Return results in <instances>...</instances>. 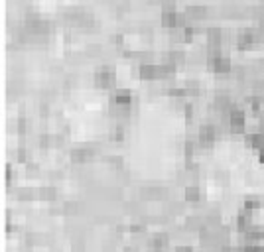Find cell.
Wrapping results in <instances>:
<instances>
[{
	"label": "cell",
	"instance_id": "7a4b0ae2",
	"mask_svg": "<svg viewBox=\"0 0 264 252\" xmlns=\"http://www.w3.org/2000/svg\"><path fill=\"white\" fill-rule=\"evenodd\" d=\"M229 126H231L233 132H243L245 130V126H247V114H245L243 108H239V106L233 104V108L229 110Z\"/></svg>",
	"mask_w": 264,
	"mask_h": 252
},
{
	"label": "cell",
	"instance_id": "2e32d148",
	"mask_svg": "<svg viewBox=\"0 0 264 252\" xmlns=\"http://www.w3.org/2000/svg\"><path fill=\"white\" fill-rule=\"evenodd\" d=\"M245 252H264V247H259V245H249Z\"/></svg>",
	"mask_w": 264,
	"mask_h": 252
},
{
	"label": "cell",
	"instance_id": "9a60e30c",
	"mask_svg": "<svg viewBox=\"0 0 264 252\" xmlns=\"http://www.w3.org/2000/svg\"><path fill=\"white\" fill-rule=\"evenodd\" d=\"M42 197H44V199H53V197H55V191H53L52 187L42 189Z\"/></svg>",
	"mask_w": 264,
	"mask_h": 252
},
{
	"label": "cell",
	"instance_id": "5bb4252c",
	"mask_svg": "<svg viewBox=\"0 0 264 252\" xmlns=\"http://www.w3.org/2000/svg\"><path fill=\"white\" fill-rule=\"evenodd\" d=\"M166 243H168V241H166V237H164V235H160V237L154 239V249H158V252H162L164 251V247H166Z\"/></svg>",
	"mask_w": 264,
	"mask_h": 252
},
{
	"label": "cell",
	"instance_id": "3957f363",
	"mask_svg": "<svg viewBox=\"0 0 264 252\" xmlns=\"http://www.w3.org/2000/svg\"><path fill=\"white\" fill-rule=\"evenodd\" d=\"M185 14H177L176 10H164L162 12V24L166 28H185Z\"/></svg>",
	"mask_w": 264,
	"mask_h": 252
},
{
	"label": "cell",
	"instance_id": "8fae6325",
	"mask_svg": "<svg viewBox=\"0 0 264 252\" xmlns=\"http://www.w3.org/2000/svg\"><path fill=\"white\" fill-rule=\"evenodd\" d=\"M91 156V150H87V148H75V150H71V158L75 160V162H83V160H87Z\"/></svg>",
	"mask_w": 264,
	"mask_h": 252
},
{
	"label": "cell",
	"instance_id": "5b68a950",
	"mask_svg": "<svg viewBox=\"0 0 264 252\" xmlns=\"http://www.w3.org/2000/svg\"><path fill=\"white\" fill-rule=\"evenodd\" d=\"M114 79H116V75H114V71L112 69H108V67H103V69H99L97 73H95V83L99 85V87H112L114 85Z\"/></svg>",
	"mask_w": 264,
	"mask_h": 252
},
{
	"label": "cell",
	"instance_id": "8992f818",
	"mask_svg": "<svg viewBox=\"0 0 264 252\" xmlns=\"http://www.w3.org/2000/svg\"><path fill=\"white\" fill-rule=\"evenodd\" d=\"M140 77H142V79H148V81L160 79V77H162L160 65H156V63H142V65H140Z\"/></svg>",
	"mask_w": 264,
	"mask_h": 252
},
{
	"label": "cell",
	"instance_id": "6da1fadb",
	"mask_svg": "<svg viewBox=\"0 0 264 252\" xmlns=\"http://www.w3.org/2000/svg\"><path fill=\"white\" fill-rule=\"evenodd\" d=\"M209 65L217 73H229L231 71V59L227 55H221V51L217 48H211V51H209Z\"/></svg>",
	"mask_w": 264,
	"mask_h": 252
},
{
	"label": "cell",
	"instance_id": "ac0fdd59",
	"mask_svg": "<svg viewBox=\"0 0 264 252\" xmlns=\"http://www.w3.org/2000/svg\"><path fill=\"white\" fill-rule=\"evenodd\" d=\"M177 252H191V251H189V249H179Z\"/></svg>",
	"mask_w": 264,
	"mask_h": 252
},
{
	"label": "cell",
	"instance_id": "e0dca14e",
	"mask_svg": "<svg viewBox=\"0 0 264 252\" xmlns=\"http://www.w3.org/2000/svg\"><path fill=\"white\" fill-rule=\"evenodd\" d=\"M259 152H261V162H263V164H264V146H263V148H261V150H259Z\"/></svg>",
	"mask_w": 264,
	"mask_h": 252
},
{
	"label": "cell",
	"instance_id": "277c9868",
	"mask_svg": "<svg viewBox=\"0 0 264 252\" xmlns=\"http://www.w3.org/2000/svg\"><path fill=\"white\" fill-rule=\"evenodd\" d=\"M130 102H132V95H130L128 89H116V91H114V95H112V104H114L118 110H128Z\"/></svg>",
	"mask_w": 264,
	"mask_h": 252
},
{
	"label": "cell",
	"instance_id": "9c48e42d",
	"mask_svg": "<svg viewBox=\"0 0 264 252\" xmlns=\"http://www.w3.org/2000/svg\"><path fill=\"white\" fill-rule=\"evenodd\" d=\"M245 142H247V146H251V148H263L264 146V132H249L247 136H245Z\"/></svg>",
	"mask_w": 264,
	"mask_h": 252
},
{
	"label": "cell",
	"instance_id": "ba28073f",
	"mask_svg": "<svg viewBox=\"0 0 264 252\" xmlns=\"http://www.w3.org/2000/svg\"><path fill=\"white\" fill-rule=\"evenodd\" d=\"M255 42H257V34H255L253 30H245V32H241V36H239V40H237V44H239L241 50L251 48Z\"/></svg>",
	"mask_w": 264,
	"mask_h": 252
},
{
	"label": "cell",
	"instance_id": "7c38bea8",
	"mask_svg": "<svg viewBox=\"0 0 264 252\" xmlns=\"http://www.w3.org/2000/svg\"><path fill=\"white\" fill-rule=\"evenodd\" d=\"M199 197H201V193H199V187L197 185H189L185 189V199L187 201H199Z\"/></svg>",
	"mask_w": 264,
	"mask_h": 252
},
{
	"label": "cell",
	"instance_id": "30bf717a",
	"mask_svg": "<svg viewBox=\"0 0 264 252\" xmlns=\"http://www.w3.org/2000/svg\"><path fill=\"white\" fill-rule=\"evenodd\" d=\"M205 16H207V12H205V8H201V6H189V8L185 10V18H187L189 22L203 20Z\"/></svg>",
	"mask_w": 264,
	"mask_h": 252
},
{
	"label": "cell",
	"instance_id": "4fadbf2b",
	"mask_svg": "<svg viewBox=\"0 0 264 252\" xmlns=\"http://www.w3.org/2000/svg\"><path fill=\"white\" fill-rule=\"evenodd\" d=\"M259 207H261V199H257V197H249L245 201V211H257Z\"/></svg>",
	"mask_w": 264,
	"mask_h": 252
},
{
	"label": "cell",
	"instance_id": "52a82bcc",
	"mask_svg": "<svg viewBox=\"0 0 264 252\" xmlns=\"http://www.w3.org/2000/svg\"><path fill=\"white\" fill-rule=\"evenodd\" d=\"M215 136H217V132H215V126H213V124H203V126L199 128V142H201V144L211 146Z\"/></svg>",
	"mask_w": 264,
	"mask_h": 252
}]
</instances>
